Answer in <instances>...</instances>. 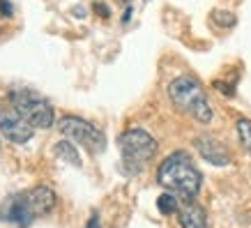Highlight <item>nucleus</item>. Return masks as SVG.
<instances>
[{"label": "nucleus", "instance_id": "1", "mask_svg": "<svg viewBox=\"0 0 251 228\" xmlns=\"http://www.w3.org/2000/svg\"><path fill=\"white\" fill-rule=\"evenodd\" d=\"M157 182L177 198L194 201L203 187V175L184 150L171 152L157 168Z\"/></svg>", "mask_w": 251, "mask_h": 228}, {"label": "nucleus", "instance_id": "2", "mask_svg": "<svg viewBox=\"0 0 251 228\" xmlns=\"http://www.w3.org/2000/svg\"><path fill=\"white\" fill-rule=\"evenodd\" d=\"M168 97H171V101L182 113L191 115L201 125H210L214 120V111L205 95V88L194 76L182 74V76H177V78H173L168 83Z\"/></svg>", "mask_w": 251, "mask_h": 228}, {"label": "nucleus", "instance_id": "3", "mask_svg": "<svg viewBox=\"0 0 251 228\" xmlns=\"http://www.w3.org/2000/svg\"><path fill=\"white\" fill-rule=\"evenodd\" d=\"M118 148H120L122 166L131 175L141 173L157 154V141L150 131L141 129V127H129L122 131L118 138Z\"/></svg>", "mask_w": 251, "mask_h": 228}, {"label": "nucleus", "instance_id": "4", "mask_svg": "<svg viewBox=\"0 0 251 228\" xmlns=\"http://www.w3.org/2000/svg\"><path fill=\"white\" fill-rule=\"evenodd\" d=\"M7 97H9L12 108H14L16 113L30 125L32 129H35V127H39V129H49V127H53L55 111H53V106L49 104V99L42 97L39 92L30 90V88H21V85H16V88L9 90Z\"/></svg>", "mask_w": 251, "mask_h": 228}, {"label": "nucleus", "instance_id": "5", "mask_svg": "<svg viewBox=\"0 0 251 228\" xmlns=\"http://www.w3.org/2000/svg\"><path fill=\"white\" fill-rule=\"evenodd\" d=\"M58 129L62 131V136H67V141H72L74 145H83L92 154L106 150V134L83 118L65 115L58 120Z\"/></svg>", "mask_w": 251, "mask_h": 228}, {"label": "nucleus", "instance_id": "6", "mask_svg": "<svg viewBox=\"0 0 251 228\" xmlns=\"http://www.w3.org/2000/svg\"><path fill=\"white\" fill-rule=\"evenodd\" d=\"M32 219H37L32 214L30 201H28V191L23 194H12L5 198V203L0 205V221H9L16 226H28Z\"/></svg>", "mask_w": 251, "mask_h": 228}, {"label": "nucleus", "instance_id": "7", "mask_svg": "<svg viewBox=\"0 0 251 228\" xmlns=\"http://www.w3.org/2000/svg\"><path fill=\"white\" fill-rule=\"evenodd\" d=\"M0 134L7 138V141H12V143L23 145L32 138L35 129L16 111H9V108L0 106Z\"/></svg>", "mask_w": 251, "mask_h": 228}, {"label": "nucleus", "instance_id": "8", "mask_svg": "<svg viewBox=\"0 0 251 228\" xmlns=\"http://www.w3.org/2000/svg\"><path fill=\"white\" fill-rule=\"evenodd\" d=\"M194 148H196L198 154H201L207 164H212V166L221 168V166H228L230 161H233L230 150L214 136H198L196 141H194Z\"/></svg>", "mask_w": 251, "mask_h": 228}, {"label": "nucleus", "instance_id": "9", "mask_svg": "<svg viewBox=\"0 0 251 228\" xmlns=\"http://www.w3.org/2000/svg\"><path fill=\"white\" fill-rule=\"evenodd\" d=\"M28 201H30L32 214L35 217H44L55 207V191L46 184H37L28 191Z\"/></svg>", "mask_w": 251, "mask_h": 228}, {"label": "nucleus", "instance_id": "10", "mask_svg": "<svg viewBox=\"0 0 251 228\" xmlns=\"http://www.w3.org/2000/svg\"><path fill=\"white\" fill-rule=\"evenodd\" d=\"M177 221H180V228H207L205 207L198 205L196 201H184L177 212Z\"/></svg>", "mask_w": 251, "mask_h": 228}, {"label": "nucleus", "instance_id": "11", "mask_svg": "<svg viewBox=\"0 0 251 228\" xmlns=\"http://www.w3.org/2000/svg\"><path fill=\"white\" fill-rule=\"evenodd\" d=\"M55 154H58V159H65L67 164H72V166H81L78 150L72 141H60V143L55 145Z\"/></svg>", "mask_w": 251, "mask_h": 228}, {"label": "nucleus", "instance_id": "12", "mask_svg": "<svg viewBox=\"0 0 251 228\" xmlns=\"http://www.w3.org/2000/svg\"><path fill=\"white\" fill-rule=\"evenodd\" d=\"M180 207H182V203H180V198L175 196V194H171V191H164L159 198H157V210H159L161 214H177L180 212Z\"/></svg>", "mask_w": 251, "mask_h": 228}, {"label": "nucleus", "instance_id": "13", "mask_svg": "<svg viewBox=\"0 0 251 228\" xmlns=\"http://www.w3.org/2000/svg\"><path fill=\"white\" fill-rule=\"evenodd\" d=\"M210 21L221 28V30H228L237 23V16L230 12V9H212V14H210Z\"/></svg>", "mask_w": 251, "mask_h": 228}, {"label": "nucleus", "instance_id": "14", "mask_svg": "<svg viewBox=\"0 0 251 228\" xmlns=\"http://www.w3.org/2000/svg\"><path fill=\"white\" fill-rule=\"evenodd\" d=\"M235 129H237V136H240V141H242V145H244V150L251 154V120L249 118H240L235 125Z\"/></svg>", "mask_w": 251, "mask_h": 228}, {"label": "nucleus", "instance_id": "15", "mask_svg": "<svg viewBox=\"0 0 251 228\" xmlns=\"http://www.w3.org/2000/svg\"><path fill=\"white\" fill-rule=\"evenodd\" d=\"M214 90H219L224 97L235 95V81H214Z\"/></svg>", "mask_w": 251, "mask_h": 228}, {"label": "nucleus", "instance_id": "16", "mask_svg": "<svg viewBox=\"0 0 251 228\" xmlns=\"http://www.w3.org/2000/svg\"><path fill=\"white\" fill-rule=\"evenodd\" d=\"M12 14H14V5H12L9 0H0V16L9 19Z\"/></svg>", "mask_w": 251, "mask_h": 228}, {"label": "nucleus", "instance_id": "17", "mask_svg": "<svg viewBox=\"0 0 251 228\" xmlns=\"http://www.w3.org/2000/svg\"><path fill=\"white\" fill-rule=\"evenodd\" d=\"M95 9H97V14L104 16V19H106V16H111V9H108V5H104V2H97V5H95Z\"/></svg>", "mask_w": 251, "mask_h": 228}, {"label": "nucleus", "instance_id": "18", "mask_svg": "<svg viewBox=\"0 0 251 228\" xmlns=\"http://www.w3.org/2000/svg\"><path fill=\"white\" fill-rule=\"evenodd\" d=\"M85 228H101V224H99V217H97V214L88 219V226H85Z\"/></svg>", "mask_w": 251, "mask_h": 228}, {"label": "nucleus", "instance_id": "19", "mask_svg": "<svg viewBox=\"0 0 251 228\" xmlns=\"http://www.w3.org/2000/svg\"><path fill=\"white\" fill-rule=\"evenodd\" d=\"M131 12H134V9H131V7H127V9H125V14H122V23H127V21H129Z\"/></svg>", "mask_w": 251, "mask_h": 228}]
</instances>
